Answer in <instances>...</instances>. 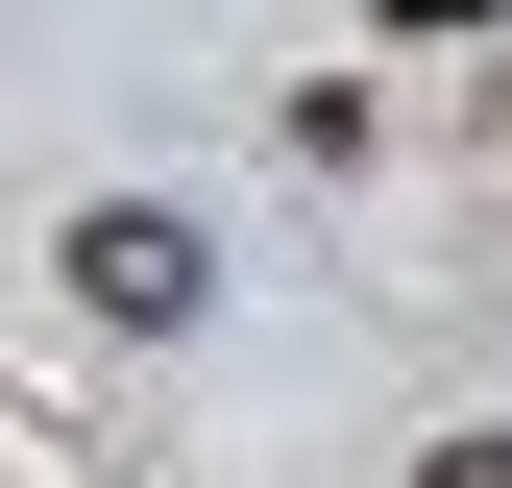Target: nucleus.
I'll return each instance as SVG.
<instances>
[{"instance_id": "f257e3e1", "label": "nucleus", "mask_w": 512, "mask_h": 488, "mask_svg": "<svg viewBox=\"0 0 512 488\" xmlns=\"http://www.w3.org/2000/svg\"><path fill=\"white\" fill-rule=\"evenodd\" d=\"M49 269H74V293H98V318H196V293H220V244H196V220H171V196H98L74 244H49Z\"/></svg>"}, {"instance_id": "f03ea898", "label": "nucleus", "mask_w": 512, "mask_h": 488, "mask_svg": "<svg viewBox=\"0 0 512 488\" xmlns=\"http://www.w3.org/2000/svg\"><path fill=\"white\" fill-rule=\"evenodd\" d=\"M415 488H512V415H488V440H439V464H415Z\"/></svg>"}]
</instances>
